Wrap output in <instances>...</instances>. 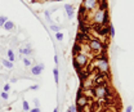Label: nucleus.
I'll use <instances>...</instances> for the list:
<instances>
[{"mask_svg":"<svg viewBox=\"0 0 134 112\" xmlns=\"http://www.w3.org/2000/svg\"><path fill=\"white\" fill-rule=\"evenodd\" d=\"M8 21V17H5V16H0V27H3L4 26V23Z\"/></svg>","mask_w":134,"mask_h":112,"instance_id":"aec40b11","label":"nucleus"},{"mask_svg":"<svg viewBox=\"0 0 134 112\" xmlns=\"http://www.w3.org/2000/svg\"><path fill=\"white\" fill-rule=\"evenodd\" d=\"M30 112H41V111H40V108L35 107V108H32V110H30Z\"/></svg>","mask_w":134,"mask_h":112,"instance_id":"c85d7f7f","label":"nucleus"},{"mask_svg":"<svg viewBox=\"0 0 134 112\" xmlns=\"http://www.w3.org/2000/svg\"><path fill=\"white\" fill-rule=\"evenodd\" d=\"M89 19H92L93 25H108V19H110V16H108V12L107 10H103V9H98L96 8L92 13V16L89 17Z\"/></svg>","mask_w":134,"mask_h":112,"instance_id":"f257e3e1","label":"nucleus"},{"mask_svg":"<svg viewBox=\"0 0 134 112\" xmlns=\"http://www.w3.org/2000/svg\"><path fill=\"white\" fill-rule=\"evenodd\" d=\"M110 36H111V37H114V36H115V29H114V26H112V25H110Z\"/></svg>","mask_w":134,"mask_h":112,"instance_id":"5701e85b","label":"nucleus"},{"mask_svg":"<svg viewBox=\"0 0 134 112\" xmlns=\"http://www.w3.org/2000/svg\"><path fill=\"white\" fill-rule=\"evenodd\" d=\"M81 7L86 12H93L98 7V0H83Z\"/></svg>","mask_w":134,"mask_h":112,"instance_id":"423d86ee","label":"nucleus"},{"mask_svg":"<svg viewBox=\"0 0 134 112\" xmlns=\"http://www.w3.org/2000/svg\"><path fill=\"white\" fill-rule=\"evenodd\" d=\"M3 27H4V30H5V31H9V32L16 30V25H14L12 21H9V19L4 23V26H3Z\"/></svg>","mask_w":134,"mask_h":112,"instance_id":"9b49d317","label":"nucleus"},{"mask_svg":"<svg viewBox=\"0 0 134 112\" xmlns=\"http://www.w3.org/2000/svg\"><path fill=\"white\" fill-rule=\"evenodd\" d=\"M54 62H55V64H58V55L57 54L54 55Z\"/></svg>","mask_w":134,"mask_h":112,"instance_id":"c756f323","label":"nucleus"},{"mask_svg":"<svg viewBox=\"0 0 134 112\" xmlns=\"http://www.w3.org/2000/svg\"><path fill=\"white\" fill-rule=\"evenodd\" d=\"M70 110L72 112H76V106L75 104H72V106H70Z\"/></svg>","mask_w":134,"mask_h":112,"instance_id":"cd10ccee","label":"nucleus"},{"mask_svg":"<svg viewBox=\"0 0 134 112\" xmlns=\"http://www.w3.org/2000/svg\"><path fill=\"white\" fill-rule=\"evenodd\" d=\"M88 102H89V98H88V97H85L83 93H80L79 97L76 98V106L79 107V110H80V111L84 110V108L88 106Z\"/></svg>","mask_w":134,"mask_h":112,"instance_id":"0eeeda50","label":"nucleus"},{"mask_svg":"<svg viewBox=\"0 0 134 112\" xmlns=\"http://www.w3.org/2000/svg\"><path fill=\"white\" fill-rule=\"evenodd\" d=\"M39 88H40V86H39L37 84H36V85H31V86H30V90H37Z\"/></svg>","mask_w":134,"mask_h":112,"instance_id":"a878e982","label":"nucleus"},{"mask_svg":"<svg viewBox=\"0 0 134 112\" xmlns=\"http://www.w3.org/2000/svg\"><path fill=\"white\" fill-rule=\"evenodd\" d=\"M44 14H45V17H47V18H48V19L50 21V12H48V10H45V12H44Z\"/></svg>","mask_w":134,"mask_h":112,"instance_id":"bb28decb","label":"nucleus"},{"mask_svg":"<svg viewBox=\"0 0 134 112\" xmlns=\"http://www.w3.org/2000/svg\"><path fill=\"white\" fill-rule=\"evenodd\" d=\"M7 54H8V58H9L8 61H10L12 63H14V62H16V55H14V52H13L12 49H9V50L7 52Z\"/></svg>","mask_w":134,"mask_h":112,"instance_id":"ddd939ff","label":"nucleus"},{"mask_svg":"<svg viewBox=\"0 0 134 112\" xmlns=\"http://www.w3.org/2000/svg\"><path fill=\"white\" fill-rule=\"evenodd\" d=\"M58 1H61V0H58Z\"/></svg>","mask_w":134,"mask_h":112,"instance_id":"72a5a7b5","label":"nucleus"},{"mask_svg":"<svg viewBox=\"0 0 134 112\" xmlns=\"http://www.w3.org/2000/svg\"><path fill=\"white\" fill-rule=\"evenodd\" d=\"M66 112H72V111H71V110H70V108H68V110H67Z\"/></svg>","mask_w":134,"mask_h":112,"instance_id":"473e14b6","label":"nucleus"},{"mask_svg":"<svg viewBox=\"0 0 134 112\" xmlns=\"http://www.w3.org/2000/svg\"><path fill=\"white\" fill-rule=\"evenodd\" d=\"M94 66H96V68H97V70H96L97 72L107 74V75H108V72H110V63H108V59H107V57H106L104 53L98 54V57H97L96 61H94Z\"/></svg>","mask_w":134,"mask_h":112,"instance_id":"f03ea898","label":"nucleus"},{"mask_svg":"<svg viewBox=\"0 0 134 112\" xmlns=\"http://www.w3.org/2000/svg\"><path fill=\"white\" fill-rule=\"evenodd\" d=\"M34 104H35V107L40 108V100H39L37 98H35V99H34Z\"/></svg>","mask_w":134,"mask_h":112,"instance_id":"393cba45","label":"nucleus"},{"mask_svg":"<svg viewBox=\"0 0 134 112\" xmlns=\"http://www.w3.org/2000/svg\"><path fill=\"white\" fill-rule=\"evenodd\" d=\"M1 63H3V66H4L5 68H9V70L13 68V63H12L10 61H8V59H1Z\"/></svg>","mask_w":134,"mask_h":112,"instance_id":"2eb2a0df","label":"nucleus"},{"mask_svg":"<svg viewBox=\"0 0 134 112\" xmlns=\"http://www.w3.org/2000/svg\"><path fill=\"white\" fill-rule=\"evenodd\" d=\"M65 10H66L68 18H74L75 9H74V5H72V4H66V5H65Z\"/></svg>","mask_w":134,"mask_h":112,"instance_id":"9d476101","label":"nucleus"},{"mask_svg":"<svg viewBox=\"0 0 134 112\" xmlns=\"http://www.w3.org/2000/svg\"><path fill=\"white\" fill-rule=\"evenodd\" d=\"M0 97H1V99H4V100H7V99L9 98V94H8L7 92H1V94H0Z\"/></svg>","mask_w":134,"mask_h":112,"instance_id":"4be33fe9","label":"nucleus"},{"mask_svg":"<svg viewBox=\"0 0 134 112\" xmlns=\"http://www.w3.org/2000/svg\"><path fill=\"white\" fill-rule=\"evenodd\" d=\"M88 47H89V49H90L93 53H96V54H102L103 50L106 49V45H103L102 41H100L99 39H97V37H92V39L89 40V43H88Z\"/></svg>","mask_w":134,"mask_h":112,"instance_id":"7ed1b4c3","label":"nucleus"},{"mask_svg":"<svg viewBox=\"0 0 134 112\" xmlns=\"http://www.w3.org/2000/svg\"><path fill=\"white\" fill-rule=\"evenodd\" d=\"M63 37H65V35L62 33V32H55V39L58 40V41H61V40H63Z\"/></svg>","mask_w":134,"mask_h":112,"instance_id":"6ab92c4d","label":"nucleus"},{"mask_svg":"<svg viewBox=\"0 0 134 112\" xmlns=\"http://www.w3.org/2000/svg\"><path fill=\"white\" fill-rule=\"evenodd\" d=\"M132 110H133V107H132V106H129V107L126 108V111L125 112H132Z\"/></svg>","mask_w":134,"mask_h":112,"instance_id":"7c9ffc66","label":"nucleus"},{"mask_svg":"<svg viewBox=\"0 0 134 112\" xmlns=\"http://www.w3.org/2000/svg\"><path fill=\"white\" fill-rule=\"evenodd\" d=\"M110 93H111V90L107 86V84L106 85H99V86H93V94H94L96 98L103 99V98H106L108 96Z\"/></svg>","mask_w":134,"mask_h":112,"instance_id":"39448f33","label":"nucleus"},{"mask_svg":"<svg viewBox=\"0 0 134 112\" xmlns=\"http://www.w3.org/2000/svg\"><path fill=\"white\" fill-rule=\"evenodd\" d=\"M90 39H92V36H90L89 33L79 32V33H77V36H76V40H77L76 43H77V44H80V45H83V44H88Z\"/></svg>","mask_w":134,"mask_h":112,"instance_id":"6e6552de","label":"nucleus"},{"mask_svg":"<svg viewBox=\"0 0 134 112\" xmlns=\"http://www.w3.org/2000/svg\"><path fill=\"white\" fill-rule=\"evenodd\" d=\"M23 64H25L26 67H30V66L32 64V61H31L29 57H25V58H23Z\"/></svg>","mask_w":134,"mask_h":112,"instance_id":"a211bd4d","label":"nucleus"},{"mask_svg":"<svg viewBox=\"0 0 134 112\" xmlns=\"http://www.w3.org/2000/svg\"><path fill=\"white\" fill-rule=\"evenodd\" d=\"M53 76H54V81H55V84H58V81H59V71H58V68H57V67H54V68H53Z\"/></svg>","mask_w":134,"mask_h":112,"instance_id":"dca6fc26","label":"nucleus"},{"mask_svg":"<svg viewBox=\"0 0 134 112\" xmlns=\"http://www.w3.org/2000/svg\"><path fill=\"white\" fill-rule=\"evenodd\" d=\"M19 53H21L22 55H26V57H27V55H31V54H32L34 50L31 49L30 45H26V48H21L19 49Z\"/></svg>","mask_w":134,"mask_h":112,"instance_id":"f8f14e48","label":"nucleus"},{"mask_svg":"<svg viewBox=\"0 0 134 112\" xmlns=\"http://www.w3.org/2000/svg\"><path fill=\"white\" fill-rule=\"evenodd\" d=\"M53 112H58V108H57V107H55V108H54V110H53Z\"/></svg>","mask_w":134,"mask_h":112,"instance_id":"2f4dec72","label":"nucleus"},{"mask_svg":"<svg viewBox=\"0 0 134 112\" xmlns=\"http://www.w3.org/2000/svg\"><path fill=\"white\" fill-rule=\"evenodd\" d=\"M44 71V64L43 63H37L32 66L31 67V74H32L34 76H39V75H41V72Z\"/></svg>","mask_w":134,"mask_h":112,"instance_id":"1a4fd4ad","label":"nucleus"},{"mask_svg":"<svg viewBox=\"0 0 134 112\" xmlns=\"http://www.w3.org/2000/svg\"><path fill=\"white\" fill-rule=\"evenodd\" d=\"M22 108H23V111L25 112L30 111V104H29V102H27V100H23V103H22Z\"/></svg>","mask_w":134,"mask_h":112,"instance_id":"f3484780","label":"nucleus"},{"mask_svg":"<svg viewBox=\"0 0 134 112\" xmlns=\"http://www.w3.org/2000/svg\"><path fill=\"white\" fill-rule=\"evenodd\" d=\"M50 30H52L53 32H59L61 27H59V26H57V25H50Z\"/></svg>","mask_w":134,"mask_h":112,"instance_id":"412c9836","label":"nucleus"},{"mask_svg":"<svg viewBox=\"0 0 134 112\" xmlns=\"http://www.w3.org/2000/svg\"><path fill=\"white\" fill-rule=\"evenodd\" d=\"M9 90H10V85H9V84H5L4 88H3V92H7V93H8Z\"/></svg>","mask_w":134,"mask_h":112,"instance_id":"b1692460","label":"nucleus"},{"mask_svg":"<svg viewBox=\"0 0 134 112\" xmlns=\"http://www.w3.org/2000/svg\"><path fill=\"white\" fill-rule=\"evenodd\" d=\"M89 63V58H88V55L86 54H84V53H79V54H76V55H74V66H75V68L76 70H81L84 68L86 64Z\"/></svg>","mask_w":134,"mask_h":112,"instance_id":"20e7f679","label":"nucleus"},{"mask_svg":"<svg viewBox=\"0 0 134 112\" xmlns=\"http://www.w3.org/2000/svg\"><path fill=\"white\" fill-rule=\"evenodd\" d=\"M81 48H83V45H80V44H75L74 45V49H72V54L74 55H76V54H79V53H81Z\"/></svg>","mask_w":134,"mask_h":112,"instance_id":"4468645a","label":"nucleus"}]
</instances>
